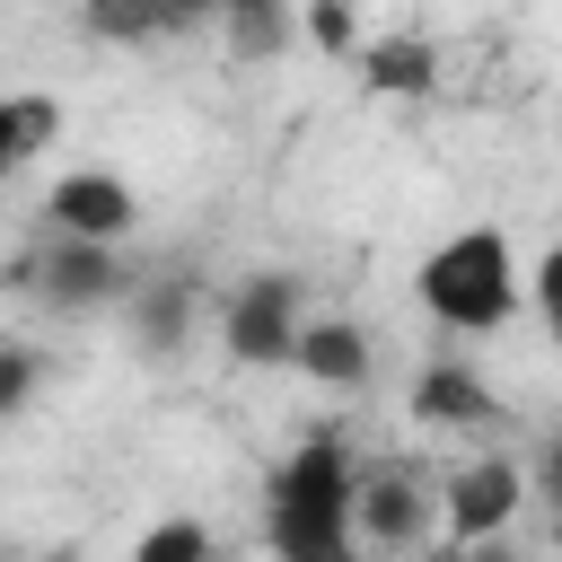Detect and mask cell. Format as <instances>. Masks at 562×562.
Instances as JSON below:
<instances>
[{
    "label": "cell",
    "mask_w": 562,
    "mask_h": 562,
    "mask_svg": "<svg viewBox=\"0 0 562 562\" xmlns=\"http://www.w3.org/2000/svg\"><path fill=\"white\" fill-rule=\"evenodd\" d=\"M413 299H422V316L448 325V334H501V325H518V307H527V263H518L509 228L474 220V228L439 237V246L413 263Z\"/></svg>",
    "instance_id": "obj_1"
},
{
    "label": "cell",
    "mask_w": 562,
    "mask_h": 562,
    "mask_svg": "<svg viewBox=\"0 0 562 562\" xmlns=\"http://www.w3.org/2000/svg\"><path fill=\"white\" fill-rule=\"evenodd\" d=\"M263 544L307 553V544H360V465L334 430H307L272 474H263Z\"/></svg>",
    "instance_id": "obj_2"
},
{
    "label": "cell",
    "mask_w": 562,
    "mask_h": 562,
    "mask_svg": "<svg viewBox=\"0 0 562 562\" xmlns=\"http://www.w3.org/2000/svg\"><path fill=\"white\" fill-rule=\"evenodd\" d=\"M299 334H307V281L299 272H237L220 290V351L237 369H290L299 360Z\"/></svg>",
    "instance_id": "obj_3"
},
{
    "label": "cell",
    "mask_w": 562,
    "mask_h": 562,
    "mask_svg": "<svg viewBox=\"0 0 562 562\" xmlns=\"http://www.w3.org/2000/svg\"><path fill=\"white\" fill-rule=\"evenodd\" d=\"M18 281L44 299V307H61V316H97V307H123L132 299V263H123V246H88V237H44V255H26L18 263Z\"/></svg>",
    "instance_id": "obj_4"
},
{
    "label": "cell",
    "mask_w": 562,
    "mask_h": 562,
    "mask_svg": "<svg viewBox=\"0 0 562 562\" xmlns=\"http://www.w3.org/2000/svg\"><path fill=\"white\" fill-rule=\"evenodd\" d=\"M527 465L518 457H465L439 474V527L448 544H483V536H509V518L527 509Z\"/></svg>",
    "instance_id": "obj_5"
},
{
    "label": "cell",
    "mask_w": 562,
    "mask_h": 562,
    "mask_svg": "<svg viewBox=\"0 0 562 562\" xmlns=\"http://www.w3.org/2000/svg\"><path fill=\"white\" fill-rule=\"evenodd\" d=\"M439 527V483H422L404 457L360 465V544L369 553H422Z\"/></svg>",
    "instance_id": "obj_6"
},
{
    "label": "cell",
    "mask_w": 562,
    "mask_h": 562,
    "mask_svg": "<svg viewBox=\"0 0 562 562\" xmlns=\"http://www.w3.org/2000/svg\"><path fill=\"white\" fill-rule=\"evenodd\" d=\"M140 228V193L114 167H70L44 193V237H88V246H123Z\"/></svg>",
    "instance_id": "obj_7"
},
{
    "label": "cell",
    "mask_w": 562,
    "mask_h": 562,
    "mask_svg": "<svg viewBox=\"0 0 562 562\" xmlns=\"http://www.w3.org/2000/svg\"><path fill=\"white\" fill-rule=\"evenodd\" d=\"M413 422H422V430H501L509 404L492 395L483 369H465V360L448 351V360H430V369L413 378Z\"/></svg>",
    "instance_id": "obj_8"
},
{
    "label": "cell",
    "mask_w": 562,
    "mask_h": 562,
    "mask_svg": "<svg viewBox=\"0 0 562 562\" xmlns=\"http://www.w3.org/2000/svg\"><path fill=\"white\" fill-rule=\"evenodd\" d=\"M193 316H202V290L184 272H140L132 299H123V325H132L140 360H176L193 342Z\"/></svg>",
    "instance_id": "obj_9"
},
{
    "label": "cell",
    "mask_w": 562,
    "mask_h": 562,
    "mask_svg": "<svg viewBox=\"0 0 562 562\" xmlns=\"http://www.w3.org/2000/svg\"><path fill=\"white\" fill-rule=\"evenodd\" d=\"M290 369L316 378V386H334V395H360V386L378 378V342H369V325H351V316H307Z\"/></svg>",
    "instance_id": "obj_10"
},
{
    "label": "cell",
    "mask_w": 562,
    "mask_h": 562,
    "mask_svg": "<svg viewBox=\"0 0 562 562\" xmlns=\"http://www.w3.org/2000/svg\"><path fill=\"white\" fill-rule=\"evenodd\" d=\"M228 0H88V35L105 44H176L193 26H220Z\"/></svg>",
    "instance_id": "obj_11"
},
{
    "label": "cell",
    "mask_w": 562,
    "mask_h": 562,
    "mask_svg": "<svg viewBox=\"0 0 562 562\" xmlns=\"http://www.w3.org/2000/svg\"><path fill=\"white\" fill-rule=\"evenodd\" d=\"M351 70H360L369 97H430L439 88V44H422V35H369Z\"/></svg>",
    "instance_id": "obj_12"
},
{
    "label": "cell",
    "mask_w": 562,
    "mask_h": 562,
    "mask_svg": "<svg viewBox=\"0 0 562 562\" xmlns=\"http://www.w3.org/2000/svg\"><path fill=\"white\" fill-rule=\"evenodd\" d=\"M220 44H228V61H281L290 44H307L299 0H228L220 9Z\"/></svg>",
    "instance_id": "obj_13"
},
{
    "label": "cell",
    "mask_w": 562,
    "mask_h": 562,
    "mask_svg": "<svg viewBox=\"0 0 562 562\" xmlns=\"http://www.w3.org/2000/svg\"><path fill=\"white\" fill-rule=\"evenodd\" d=\"M53 140H61V97L9 88V97H0V167H35Z\"/></svg>",
    "instance_id": "obj_14"
},
{
    "label": "cell",
    "mask_w": 562,
    "mask_h": 562,
    "mask_svg": "<svg viewBox=\"0 0 562 562\" xmlns=\"http://www.w3.org/2000/svg\"><path fill=\"white\" fill-rule=\"evenodd\" d=\"M132 562H220V536L202 527V518H158V527H140V544H132Z\"/></svg>",
    "instance_id": "obj_15"
},
{
    "label": "cell",
    "mask_w": 562,
    "mask_h": 562,
    "mask_svg": "<svg viewBox=\"0 0 562 562\" xmlns=\"http://www.w3.org/2000/svg\"><path fill=\"white\" fill-rule=\"evenodd\" d=\"M299 26L325 61H360V9L351 0H299Z\"/></svg>",
    "instance_id": "obj_16"
},
{
    "label": "cell",
    "mask_w": 562,
    "mask_h": 562,
    "mask_svg": "<svg viewBox=\"0 0 562 562\" xmlns=\"http://www.w3.org/2000/svg\"><path fill=\"white\" fill-rule=\"evenodd\" d=\"M527 307H536V325H544V342L562 351V237L527 263Z\"/></svg>",
    "instance_id": "obj_17"
},
{
    "label": "cell",
    "mask_w": 562,
    "mask_h": 562,
    "mask_svg": "<svg viewBox=\"0 0 562 562\" xmlns=\"http://www.w3.org/2000/svg\"><path fill=\"white\" fill-rule=\"evenodd\" d=\"M26 395H35V351H26V342H9V351H0V422H18V413H26Z\"/></svg>",
    "instance_id": "obj_18"
},
{
    "label": "cell",
    "mask_w": 562,
    "mask_h": 562,
    "mask_svg": "<svg viewBox=\"0 0 562 562\" xmlns=\"http://www.w3.org/2000/svg\"><path fill=\"white\" fill-rule=\"evenodd\" d=\"M527 483H536V492L562 509V430H544V439H536V457H527Z\"/></svg>",
    "instance_id": "obj_19"
},
{
    "label": "cell",
    "mask_w": 562,
    "mask_h": 562,
    "mask_svg": "<svg viewBox=\"0 0 562 562\" xmlns=\"http://www.w3.org/2000/svg\"><path fill=\"white\" fill-rule=\"evenodd\" d=\"M465 562H527L509 536H483V544H465Z\"/></svg>",
    "instance_id": "obj_20"
},
{
    "label": "cell",
    "mask_w": 562,
    "mask_h": 562,
    "mask_svg": "<svg viewBox=\"0 0 562 562\" xmlns=\"http://www.w3.org/2000/svg\"><path fill=\"white\" fill-rule=\"evenodd\" d=\"M272 562H360V544H307V553H272Z\"/></svg>",
    "instance_id": "obj_21"
},
{
    "label": "cell",
    "mask_w": 562,
    "mask_h": 562,
    "mask_svg": "<svg viewBox=\"0 0 562 562\" xmlns=\"http://www.w3.org/2000/svg\"><path fill=\"white\" fill-rule=\"evenodd\" d=\"M422 562H465V544H422Z\"/></svg>",
    "instance_id": "obj_22"
},
{
    "label": "cell",
    "mask_w": 562,
    "mask_h": 562,
    "mask_svg": "<svg viewBox=\"0 0 562 562\" xmlns=\"http://www.w3.org/2000/svg\"><path fill=\"white\" fill-rule=\"evenodd\" d=\"M553 562H562V509H553Z\"/></svg>",
    "instance_id": "obj_23"
}]
</instances>
